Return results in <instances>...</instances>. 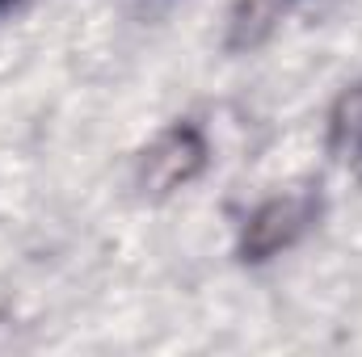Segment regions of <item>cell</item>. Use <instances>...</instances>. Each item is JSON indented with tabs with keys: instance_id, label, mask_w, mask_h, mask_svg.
Returning <instances> with one entry per match:
<instances>
[{
	"instance_id": "obj_1",
	"label": "cell",
	"mask_w": 362,
	"mask_h": 357,
	"mask_svg": "<svg viewBox=\"0 0 362 357\" xmlns=\"http://www.w3.org/2000/svg\"><path fill=\"white\" fill-rule=\"evenodd\" d=\"M325 210V198L316 189H286V193H274L266 198L257 210H249V219L240 223V236H236V257L245 265H262L278 253L295 248L320 219Z\"/></svg>"
},
{
	"instance_id": "obj_2",
	"label": "cell",
	"mask_w": 362,
	"mask_h": 357,
	"mask_svg": "<svg viewBox=\"0 0 362 357\" xmlns=\"http://www.w3.org/2000/svg\"><path fill=\"white\" fill-rule=\"evenodd\" d=\"M206 135L194 126V122H173L165 126L148 152L139 156V173H135V185L148 193V198H169L185 189L189 181L206 169Z\"/></svg>"
},
{
	"instance_id": "obj_3",
	"label": "cell",
	"mask_w": 362,
	"mask_h": 357,
	"mask_svg": "<svg viewBox=\"0 0 362 357\" xmlns=\"http://www.w3.org/2000/svg\"><path fill=\"white\" fill-rule=\"evenodd\" d=\"M329 152L341 164L362 169V85L341 92L329 114Z\"/></svg>"
},
{
	"instance_id": "obj_4",
	"label": "cell",
	"mask_w": 362,
	"mask_h": 357,
	"mask_svg": "<svg viewBox=\"0 0 362 357\" xmlns=\"http://www.w3.org/2000/svg\"><path fill=\"white\" fill-rule=\"evenodd\" d=\"M286 4H291V0H236L232 21H228V47H232V51L257 47V42L274 30V21L282 17Z\"/></svg>"
},
{
	"instance_id": "obj_5",
	"label": "cell",
	"mask_w": 362,
	"mask_h": 357,
	"mask_svg": "<svg viewBox=\"0 0 362 357\" xmlns=\"http://www.w3.org/2000/svg\"><path fill=\"white\" fill-rule=\"evenodd\" d=\"M4 4H13V0H0V8H4Z\"/></svg>"
}]
</instances>
